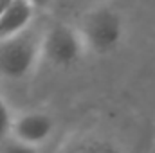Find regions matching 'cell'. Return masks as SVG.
<instances>
[{"mask_svg": "<svg viewBox=\"0 0 155 153\" xmlns=\"http://www.w3.org/2000/svg\"><path fill=\"white\" fill-rule=\"evenodd\" d=\"M41 60V33L29 27L11 38L0 40V76L24 79Z\"/></svg>", "mask_w": 155, "mask_h": 153, "instance_id": "cell-2", "label": "cell"}, {"mask_svg": "<svg viewBox=\"0 0 155 153\" xmlns=\"http://www.w3.org/2000/svg\"><path fill=\"white\" fill-rule=\"evenodd\" d=\"M87 52L108 54L116 50L124 38V22L116 9L101 5L87 13L76 27Z\"/></svg>", "mask_w": 155, "mask_h": 153, "instance_id": "cell-1", "label": "cell"}, {"mask_svg": "<svg viewBox=\"0 0 155 153\" xmlns=\"http://www.w3.org/2000/svg\"><path fill=\"white\" fill-rule=\"evenodd\" d=\"M35 7L27 0H9L0 11V40L11 38L31 27Z\"/></svg>", "mask_w": 155, "mask_h": 153, "instance_id": "cell-5", "label": "cell"}, {"mask_svg": "<svg viewBox=\"0 0 155 153\" xmlns=\"http://www.w3.org/2000/svg\"><path fill=\"white\" fill-rule=\"evenodd\" d=\"M0 153H38L35 146H29L25 142L16 141L15 137L7 135L0 139Z\"/></svg>", "mask_w": 155, "mask_h": 153, "instance_id": "cell-7", "label": "cell"}, {"mask_svg": "<svg viewBox=\"0 0 155 153\" xmlns=\"http://www.w3.org/2000/svg\"><path fill=\"white\" fill-rule=\"evenodd\" d=\"M87 54L85 45L76 27L67 24H56L41 33V60L52 67L67 69L76 65Z\"/></svg>", "mask_w": 155, "mask_h": 153, "instance_id": "cell-3", "label": "cell"}, {"mask_svg": "<svg viewBox=\"0 0 155 153\" xmlns=\"http://www.w3.org/2000/svg\"><path fill=\"white\" fill-rule=\"evenodd\" d=\"M52 130H54V121L49 114L24 112L18 117H13L9 135L20 142H25L36 148L52 135Z\"/></svg>", "mask_w": 155, "mask_h": 153, "instance_id": "cell-4", "label": "cell"}, {"mask_svg": "<svg viewBox=\"0 0 155 153\" xmlns=\"http://www.w3.org/2000/svg\"><path fill=\"white\" fill-rule=\"evenodd\" d=\"M11 122H13L11 110H9L7 103H5V101L2 99V96H0V139L9 135V132H11Z\"/></svg>", "mask_w": 155, "mask_h": 153, "instance_id": "cell-8", "label": "cell"}, {"mask_svg": "<svg viewBox=\"0 0 155 153\" xmlns=\"http://www.w3.org/2000/svg\"><path fill=\"white\" fill-rule=\"evenodd\" d=\"M65 153H121L119 148L112 141L99 139V137H88L74 142L71 148H67Z\"/></svg>", "mask_w": 155, "mask_h": 153, "instance_id": "cell-6", "label": "cell"}, {"mask_svg": "<svg viewBox=\"0 0 155 153\" xmlns=\"http://www.w3.org/2000/svg\"><path fill=\"white\" fill-rule=\"evenodd\" d=\"M27 2H29L35 9H38V7H45V5H49L52 0H27Z\"/></svg>", "mask_w": 155, "mask_h": 153, "instance_id": "cell-9", "label": "cell"}]
</instances>
